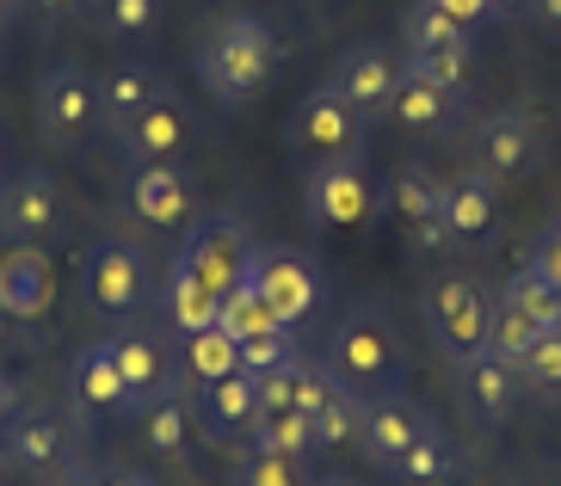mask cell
Listing matches in <instances>:
<instances>
[{
  "mask_svg": "<svg viewBox=\"0 0 561 486\" xmlns=\"http://www.w3.org/2000/svg\"><path fill=\"white\" fill-rule=\"evenodd\" d=\"M19 7H25V0H0V13H7V19H13V13H19Z\"/></svg>",
  "mask_w": 561,
  "mask_h": 486,
  "instance_id": "f907efd6",
  "label": "cell"
},
{
  "mask_svg": "<svg viewBox=\"0 0 561 486\" xmlns=\"http://www.w3.org/2000/svg\"><path fill=\"white\" fill-rule=\"evenodd\" d=\"M50 486H93V474H81V468H62Z\"/></svg>",
  "mask_w": 561,
  "mask_h": 486,
  "instance_id": "c3c4849f",
  "label": "cell"
},
{
  "mask_svg": "<svg viewBox=\"0 0 561 486\" xmlns=\"http://www.w3.org/2000/svg\"><path fill=\"white\" fill-rule=\"evenodd\" d=\"M0 450L13 468H75V425L62 406L25 401L13 413V425L0 431Z\"/></svg>",
  "mask_w": 561,
  "mask_h": 486,
  "instance_id": "5bb4252c",
  "label": "cell"
},
{
  "mask_svg": "<svg viewBox=\"0 0 561 486\" xmlns=\"http://www.w3.org/2000/svg\"><path fill=\"white\" fill-rule=\"evenodd\" d=\"M216 326H222V333H229L234 345H248V339H265V333H278V314H272V309L260 302V290H248V284H241V290L222 296V309H216Z\"/></svg>",
  "mask_w": 561,
  "mask_h": 486,
  "instance_id": "d6a6232c",
  "label": "cell"
},
{
  "mask_svg": "<svg viewBox=\"0 0 561 486\" xmlns=\"http://www.w3.org/2000/svg\"><path fill=\"white\" fill-rule=\"evenodd\" d=\"M185 148H192V112H185L173 93L154 99L136 124L117 130V154H124L130 166H173Z\"/></svg>",
  "mask_w": 561,
  "mask_h": 486,
  "instance_id": "e0dca14e",
  "label": "cell"
},
{
  "mask_svg": "<svg viewBox=\"0 0 561 486\" xmlns=\"http://www.w3.org/2000/svg\"><path fill=\"white\" fill-rule=\"evenodd\" d=\"M457 468V450L445 443V431H432V438H420L408 455L396 462V481L408 486H432V481H445V474Z\"/></svg>",
  "mask_w": 561,
  "mask_h": 486,
  "instance_id": "e575fe53",
  "label": "cell"
},
{
  "mask_svg": "<svg viewBox=\"0 0 561 486\" xmlns=\"http://www.w3.org/2000/svg\"><path fill=\"white\" fill-rule=\"evenodd\" d=\"M278 62H284V44L265 13H222L198 37V81L222 112L253 105L265 86L278 81Z\"/></svg>",
  "mask_w": 561,
  "mask_h": 486,
  "instance_id": "6da1fadb",
  "label": "cell"
},
{
  "mask_svg": "<svg viewBox=\"0 0 561 486\" xmlns=\"http://www.w3.org/2000/svg\"><path fill=\"white\" fill-rule=\"evenodd\" d=\"M241 370V345L222 333V326H204V333H192V339L180 345V375L185 382H198V389H210V382H222V375Z\"/></svg>",
  "mask_w": 561,
  "mask_h": 486,
  "instance_id": "f1b7e54d",
  "label": "cell"
},
{
  "mask_svg": "<svg viewBox=\"0 0 561 486\" xmlns=\"http://www.w3.org/2000/svg\"><path fill=\"white\" fill-rule=\"evenodd\" d=\"M500 290H506L512 302H518V309L530 314V321L543 326V333H561V296L549 290V284H537V277H530V271H518V277H506Z\"/></svg>",
  "mask_w": 561,
  "mask_h": 486,
  "instance_id": "74e56055",
  "label": "cell"
},
{
  "mask_svg": "<svg viewBox=\"0 0 561 486\" xmlns=\"http://www.w3.org/2000/svg\"><path fill=\"white\" fill-rule=\"evenodd\" d=\"M352 394H389L401 389V370H408V351H401L396 326L382 321V309H352L333 321V339H328V357H321Z\"/></svg>",
  "mask_w": 561,
  "mask_h": 486,
  "instance_id": "7a4b0ae2",
  "label": "cell"
},
{
  "mask_svg": "<svg viewBox=\"0 0 561 486\" xmlns=\"http://www.w3.org/2000/svg\"><path fill=\"white\" fill-rule=\"evenodd\" d=\"M382 204H396V216L408 222L413 234V253H438V246H450L445 234V178L432 173V166H401L396 185L382 192Z\"/></svg>",
  "mask_w": 561,
  "mask_h": 486,
  "instance_id": "ac0fdd59",
  "label": "cell"
},
{
  "mask_svg": "<svg viewBox=\"0 0 561 486\" xmlns=\"http://www.w3.org/2000/svg\"><path fill=\"white\" fill-rule=\"evenodd\" d=\"M309 486H352V481H340V474H321V481H309Z\"/></svg>",
  "mask_w": 561,
  "mask_h": 486,
  "instance_id": "681fc988",
  "label": "cell"
},
{
  "mask_svg": "<svg viewBox=\"0 0 561 486\" xmlns=\"http://www.w3.org/2000/svg\"><path fill=\"white\" fill-rule=\"evenodd\" d=\"M7 474H13V462H7V450H0V486H7Z\"/></svg>",
  "mask_w": 561,
  "mask_h": 486,
  "instance_id": "816d5d0a",
  "label": "cell"
},
{
  "mask_svg": "<svg viewBox=\"0 0 561 486\" xmlns=\"http://www.w3.org/2000/svg\"><path fill=\"white\" fill-rule=\"evenodd\" d=\"M112 357L117 370H124V389H130L136 413H142V401L161 389H173L180 382V363H173V351H167L161 333H142V326H124V333H112ZM130 413V419H136Z\"/></svg>",
  "mask_w": 561,
  "mask_h": 486,
  "instance_id": "44dd1931",
  "label": "cell"
},
{
  "mask_svg": "<svg viewBox=\"0 0 561 486\" xmlns=\"http://www.w3.org/2000/svg\"><path fill=\"white\" fill-rule=\"evenodd\" d=\"M19 406H25V389H19V382H13L7 370H0V431L13 425V413H19Z\"/></svg>",
  "mask_w": 561,
  "mask_h": 486,
  "instance_id": "ee69618b",
  "label": "cell"
},
{
  "mask_svg": "<svg viewBox=\"0 0 561 486\" xmlns=\"http://www.w3.org/2000/svg\"><path fill=\"white\" fill-rule=\"evenodd\" d=\"M81 296L87 309L105 321H130L149 302V259L136 241H93L81 265Z\"/></svg>",
  "mask_w": 561,
  "mask_h": 486,
  "instance_id": "8992f818",
  "label": "cell"
},
{
  "mask_svg": "<svg viewBox=\"0 0 561 486\" xmlns=\"http://www.w3.org/2000/svg\"><path fill=\"white\" fill-rule=\"evenodd\" d=\"M432 431H438V425H432L426 406L413 401L408 389H389V394H370V401H364V413H358V438H352V443H358V450L370 455L377 468L396 474L401 455H408L420 438H432Z\"/></svg>",
  "mask_w": 561,
  "mask_h": 486,
  "instance_id": "8fae6325",
  "label": "cell"
},
{
  "mask_svg": "<svg viewBox=\"0 0 561 486\" xmlns=\"http://www.w3.org/2000/svg\"><path fill=\"white\" fill-rule=\"evenodd\" d=\"M537 339H543V326L530 321L506 290L488 296V351L506 357V363H525V357L537 351Z\"/></svg>",
  "mask_w": 561,
  "mask_h": 486,
  "instance_id": "83f0119b",
  "label": "cell"
},
{
  "mask_svg": "<svg viewBox=\"0 0 561 486\" xmlns=\"http://www.w3.org/2000/svg\"><path fill=\"white\" fill-rule=\"evenodd\" d=\"M248 290H260V302L278 314V326L302 333L309 314L328 302V271L302 246H260L248 265Z\"/></svg>",
  "mask_w": 561,
  "mask_h": 486,
  "instance_id": "277c9868",
  "label": "cell"
},
{
  "mask_svg": "<svg viewBox=\"0 0 561 486\" xmlns=\"http://www.w3.org/2000/svg\"><path fill=\"white\" fill-rule=\"evenodd\" d=\"M167 93H173V81H167L161 62H149V56H124V62L100 81V124L117 136L124 124H136V117L149 112L154 99H167Z\"/></svg>",
  "mask_w": 561,
  "mask_h": 486,
  "instance_id": "d6986e66",
  "label": "cell"
},
{
  "mask_svg": "<svg viewBox=\"0 0 561 486\" xmlns=\"http://www.w3.org/2000/svg\"><path fill=\"white\" fill-rule=\"evenodd\" d=\"M377 204H382V185L370 178L364 154L302 173V210H309L314 228H364L377 216Z\"/></svg>",
  "mask_w": 561,
  "mask_h": 486,
  "instance_id": "52a82bcc",
  "label": "cell"
},
{
  "mask_svg": "<svg viewBox=\"0 0 561 486\" xmlns=\"http://www.w3.org/2000/svg\"><path fill=\"white\" fill-rule=\"evenodd\" d=\"M543 161V124L530 105H506L481 124L476 136V173L494 178V185H512V178H530Z\"/></svg>",
  "mask_w": 561,
  "mask_h": 486,
  "instance_id": "7c38bea8",
  "label": "cell"
},
{
  "mask_svg": "<svg viewBox=\"0 0 561 486\" xmlns=\"http://www.w3.org/2000/svg\"><path fill=\"white\" fill-rule=\"evenodd\" d=\"M401 56H438V49H476V32H462L450 13H438L432 0H413L408 25H401Z\"/></svg>",
  "mask_w": 561,
  "mask_h": 486,
  "instance_id": "f546056e",
  "label": "cell"
},
{
  "mask_svg": "<svg viewBox=\"0 0 561 486\" xmlns=\"http://www.w3.org/2000/svg\"><path fill=\"white\" fill-rule=\"evenodd\" d=\"M25 7H37V19H44V25H68V19H81L93 0H25Z\"/></svg>",
  "mask_w": 561,
  "mask_h": 486,
  "instance_id": "7bdbcfd3",
  "label": "cell"
},
{
  "mask_svg": "<svg viewBox=\"0 0 561 486\" xmlns=\"http://www.w3.org/2000/svg\"><path fill=\"white\" fill-rule=\"evenodd\" d=\"M93 486H154L142 468H105V474H93Z\"/></svg>",
  "mask_w": 561,
  "mask_h": 486,
  "instance_id": "f6af8a7d",
  "label": "cell"
},
{
  "mask_svg": "<svg viewBox=\"0 0 561 486\" xmlns=\"http://www.w3.org/2000/svg\"><path fill=\"white\" fill-rule=\"evenodd\" d=\"M525 271L561 296V216L543 228V234H537V241H530V265H525Z\"/></svg>",
  "mask_w": 561,
  "mask_h": 486,
  "instance_id": "60d3db41",
  "label": "cell"
},
{
  "mask_svg": "<svg viewBox=\"0 0 561 486\" xmlns=\"http://www.w3.org/2000/svg\"><path fill=\"white\" fill-rule=\"evenodd\" d=\"M518 370H525V394L561 406V333H543V339H537V351H530Z\"/></svg>",
  "mask_w": 561,
  "mask_h": 486,
  "instance_id": "8d00e7d4",
  "label": "cell"
},
{
  "mask_svg": "<svg viewBox=\"0 0 561 486\" xmlns=\"http://www.w3.org/2000/svg\"><path fill=\"white\" fill-rule=\"evenodd\" d=\"M68 401L81 406V413H124V419L136 413L130 389H124V370H117V357H112V339H93L75 351V363H68Z\"/></svg>",
  "mask_w": 561,
  "mask_h": 486,
  "instance_id": "ffe728a7",
  "label": "cell"
},
{
  "mask_svg": "<svg viewBox=\"0 0 561 486\" xmlns=\"http://www.w3.org/2000/svg\"><path fill=\"white\" fill-rule=\"evenodd\" d=\"M420 321H426L432 345L445 351V363H462L488 345V290L476 277H445L420 296Z\"/></svg>",
  "mask_w": 561,
  "mask_h": 486,
  "instance_id": "9c48e42d",
  "label": "cell"
},
{
  "mask_svg": "<svg viewBox=\"0 0 561 486\" xmlns=\"http://www.w3.org/2000/svg\"><path fill=\"white\" fill-rule=\"evenodd\" d=\"M364 136H370V124L352 112L346 93H340L333 81L314 86V93L297 105V117L284 124L290 161H302V173H309V166H328V161H352V154H364Z\"/></svg>",
  "mask_w": 561,
  "mask_h": 486,
  "instance_id": "3957f363",
  "label": "cell"
},
{
  "mask_svg": "<svg viewBox=\"0 0 561 486\" xmlns=\"http://www.w3.org/2000/svg\"><path fill=\"white\" fill-rule=\"evenodd\" d=\"M500 216V185L494 178H481L476 166L462 178H445V234L450 246H476Z\"/></svg>",
  "mask_w": 561,
  "mask_h": 486,
  "instance_id": "cb8c5ba5",
  "label": "cell"
},
{
  "mask_svg": "<svg viewBox=\"0 0 561 486\" xmlns=\"http://www.w3.org/2000/svg\"><path fill=\"white\" fill-rule=\"evenodd\" d=\"M56 302V271L37 246H7L0 253V309L13 321H44Z\"/></svg>",
  "mask_w": 561,
  "mask_h": 486,
  "instance_id": "7402d4cb",
  "label": "cell"
},
{
  "mask_svg": "<svg viewBox=\"0 0 561 486\" xmlns=\"http://www.w3.org/2000/svg\"><path fill=\"white\" fill-rule=\"evenodd\" d=\"M7 25H13V19H7V13H0V32H7Z\"/></svg>",
  "mask_w": 561,
  "mask_h": 486,
  "instance_id": "db71d44e",
  "label": "cell"
},
{
  "mask_svg": "<svg viewBox=\"0 0 561 486\" xmlns=\"http://www.w3.org/2000/svg\"><path fill=\"white\" fill-rule=\"evenodd\" d=\"M530 19H537L543 32H561V0H530Z\"/></svg>",
  "mask_w": 561,
  "mask_h": 486,
  "instance_id": "bcb514c9",
  "label": "cell"
},
{
  "mask_svg": "<svg viewBox=\"0 0 561 486\" xmlns=\"http://www.w3.org/2000/svg\"><path fill=\"white\" fill-rule=\"evenodd\" d=\"M438 13H450L462 32H476V25H494V0H432Z\"/></svg>",
  "mask_w": 561,
  "mask_h": 486,
  "instance_id": "b9f144b4",
  "label": "cell"
},
{
  "mask_svg": "<svg viewBox=\"0 0 561 486\" xmlns=\"http://www.w3.org/2000/svg\"><path fill=\"white\" fill-rule=\"evenodd\" d=\"M0 161H7V136H0Z\"/></svg>",
  "mask_w": 561,
  "mask_h": 486,
  "instance_id": "11a10c76",
  "label": "cell"
},
{
  "mask_svg": "<svg viewBox=\"0 0 561 486\" xmlns=\"http://www.w3.org/2000/svg\"><path fill=\"white\" fill-rule=\"evenodd\" d=\"M87 13L100 19L117 44H136V37H149L161 25V0H93Z\"/></svg>",
  "mask_w": 561,
  "mask_h": 486,
  "instance_id": "836d02e7",
  "label": "cell"
},
{
  "mask_svg": "<svg viewBox=\"0 0 561 486\" xmlns=\"http://www.w3.org/2000/svg\"><path fill=\"white\" fill-rule=\"evenodd\" d=\"M62 228V178L50 166H19L0 178V241L37 246Z\"/></svg>",
  "mask_w": 561,
  "mask_h": 486,
  "instance_id": "30bf717a",
  "label": "cell"
},
{
  "mask_svg": "<svg viewBox=\"0 0 561 486\" xmlns=\"http://www.w3.org/2000/svg\"><path fill=\"white\" fill-rule=\"evenodd\" d=\"M234 486H309V462L272 455V450H248L241 468H234Z\"/></svg>",
  "mask_w": 561,
  "mask_h": 486,
  "instance_id": "d590c367",
  "label": "cell"
},
{
  "mask_svg": "<svg viewBox=\"0 0 561 486\" xmlns=\"http://www.w3.org/2000/svg\"><path fill=\"white\" fill-rule=\"evenodd\" d=\"M328 81L346 93V105L364 117V124H377V117H389V105H396L401 56L389 44H377V37H358V44L340 49V62H333Z\"/></svg>",
  "mask_w": 561,
  "mask_h": 486,
  "instance_id": "4fadbf2b",
  "label": "cell"
},
{
  "mask_svg": "<svg viewBox=\"0 0 561 486\" xmlns=\"http://www.w3.org/2000/svg\"><path fill=\"white\" fill-rule=\"evenodd\" d=\"M253 419H260V389H253L248 370L222 375L210 389H198V425L210 431V443L229 438H253Z\"/></svg>",
  "mask_w": 561,
  "mask_h": 486,
  "instance_id": "603a6c76",
  "label": "cell"
},
{
  "mask_svg": "<svg viewBox=\"0 0 561 486\" xmlns=\"http://www.w3.org/2000/svg\"><path fill=\"white\" fill-rule=\"evenodd\" d=\"M248 443H253V450H272V455H297V462H309V455H314V419H309V413H297V406L260 413Z\"/></svg>",
  "mask_w": 561,
  "mask_h": 486,
  "instance_id": "4dcf8cb0",
  "label": "cell"
},
{
  "mask_svg": "<svg viewBox=\"0 0 561 486\" xmlns=\"http://www.w3.org/2000/svg\"><path fill=\"white\" fill-rule=\"evenodd\" d=\"M530 19V0H494V25H518Z\"/></svg>",
  "mask_w": 561,
  "mask_h": 486,
  "instance_id": "7dc6e473",
  "label": "cell"
},
{
  "mask_svg": "<svg viewBox=\"0 0 561 486\" xmlns=\"http://www.w3.org/2000/svg\"><path fill=\"white\" fill-rule=\"evenodd\" d=\"M161 309H167V326L180 333V339H192V333H204V326H216V309H222V296L204 284L192 265L173 253V271H167L161 284Z\"/></svg>",
  "mask_w": 561,
  "mask_h": 486,
  "instance_id": "484cf974",
  "label": "cell"
},
{
  "mask_svg": "<svg viewBox=\"0 0 561 486\" xmlns=\"http://www.w3.org/2000/svg\"><path fill=\"white\" fill-rule=\"evenodd\" d=\"M469 56H476V49H438V56H401V68H408V74H420V81H432V86H450V93H462V86H469Z\"/></svg>",
  "mask_w": 561,
  "mask_h": 486,
  "instance_id": "f35d334b",
  "label": "cell"
},
{
  "mask_svg": "<svg viewBox=\"0 0 561 486\" xmlns=\"http://www.w3.org/2000/svg\"><path fill=\"white\" fill-rule=\"evenodd\" d=\"M290 357H302V339L290 333V326H278V333H265V339L241 345V370L265 375V370H278V363H290Z\"/></svg>",
  "mask_w": 561,
  "mask_h": 486,
  "instance_id": "ab89813d",
  "label": "cell"
},
{
  "mask_svg": "<svg viewBox=\"0 0 561 486\" xmlns=\"http://www.w3.org/2000/svg\"><path fill=\"white\" fill-rule=\"evenodd\" d=\"M253 253H260V241H253V228L241 222L234 210L198 216V222L185 228V241H180V259L192 265V271H198L216 296H229V290H241V284H248Z\"/></svg>",
  "mask_w": 561,
  "mask_h": 486,
  "instance_id": "5b68a950",
  "label": "cell"
},
{
  "mask_svg": "<svg viewBox=\"0 0 561 486\" xmlns=\"http://www.w3.org/2000/svg\"><path fill=\"white\" fill-rule=\"evenodd\" d=\"M7 326H13V314H7V309H0V339H7Z\"/></svg>",
  "mask_w": 561,
  "mask_h": 486,
  "instance_id": "f5cc1de1",
  "label": "cell"
},
{
  "mask_svg": "<svg viewBox=\"0 0 561 486\" xmlns=\"http://www.w3.org/2000/svg\"><path fill=\"white\" fill-rule=\"evenodd\" d=\"M358 413H364V394H352L346 382L333 375L328 401L309 413V419H314V455H321V450H340V443L358 438Z\"/></svg>",
  "mask_w": 561,
  "mask_h": 486,
  "instance_id": "1f68e13d",
  "label": "cell"
},
{
  "mask_svg": "<svg viewBox=\"0 0 561 486\" xmlns=\"http://www.w3.org/2000/svg\"><path fill=\"white\" fill-rule=\"evenodd\" d=\"M192 394H185V382H173V389L149 394L142 401V413H136V425H142V438H149L154 455H180L185 438H192Z\"/></svg>",
  "mask_w": 561,
  "mask_h": 486,
  "instance_id": "4316f807",
  "label": "cell"
},
{
  "mask_svg": "<svg viewBox=\"0 0 561 486\" xmlns=\"http://www.w3.org/2000/svg\"><path fill=\"white\" fill-rule=\"evenodd\" d=\"M93 124H100V81L81 62H50L37 81V130L62 154H75V148H87Z\"/></svg>",
  "mask_w": 561,
  "mask_h": 486,
  "instance_id": "ba28073f",
  "label": "cell"
},
{
  "mask_svg": "<svg viewBox=\"0 0 561 486\" xmlns=\"http://www.w3.org/2000/svg\"><path fill=\"white\" fill-rule=\"evenodd\" d=\"M389 117H396L401 130H413V136H445L450 124L462 117V93L432 86V81H420V74H408V68H401V86H396Z\"/></svg>",
  "mask_w": 561,
  "mask_h": 486,
  "instance_id": "d4e9b609",
  "label": "cell"
},
{
  "mask_svg": "<svg viewBox=\"0 0 561 486\" xmlns=\"http://www.w3.org/2000/svg\"><path fill=\"white\" fill-rule=\"evenodd\" d=\"M457 394H462V406H469V419L494 431V425H506L512 413H518V401H525V370L481 345L476 357L457 363Z\"/></svg>",
  "mask_w": 561,
  "mask_h": 486,
  "instance_id": "2e32d148",
  "label": "cell"
},
{
  "mask_svg": "<svg viewBox=\"0 0 561 486\" xmlns=\"http://www.w3.org/2000/svg\"><path fill=\"white\" fill-rule=\"evenodd\" d=\"M124 204H130V216L142 228L173 234V228H192V216H198V178L185 173L180 161L173 166H130Z\"/></svg>",
  "mask_w": 561,
  "mask_h": 486,
  "instance_id": "9a60e30c",
  "label": "cell"
}]
</instances>
